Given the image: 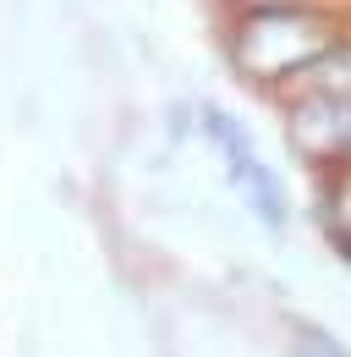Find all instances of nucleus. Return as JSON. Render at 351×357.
<instances>
[{
    "label": "nucleus",
    "mask_w": 351,
    "mask_h": 357,
    "mask_svg": "<svg viewBox=\"0 0 351 357\" xmlns=\"http://www.w3.org/2000/svg\"><path fill=\"white\" fill-rule=\"evenodd\" d=\"M209 132H214V137H219V149L231 154V176L242 181V192L253 198V209H258L269 225H280V220H286V204H280V181H274V176H269V171L258 165V154L247 149L242 127H236L225 110H209Z\"/></svg>",
    "instance_id": "obj_1"
}]
</instances>
